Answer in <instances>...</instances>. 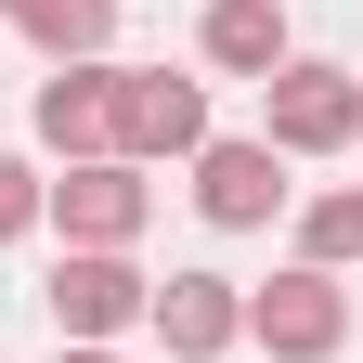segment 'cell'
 Segmentation results:
<instances>
[{
    "label": "cell",
    "mask_w": 363,
    "mask_h": 363,
    "mask_svg": "<svg viewBox=\"0 0 363 363\" xmlns=\"http://www.w3.org/2000/svg\"><path fill=\"white\" fill-rule=\"evenodd\" d=\"M39 298H52V337H91V350H104V337H130V325H143L156 272L130 259V247H65Z\"/></svg>",
    "instance_id": "cell-6"
},
{
    "label": "cell",
    "mask_w": 363,
    "mask_h": 363,
    "mask_svg": "<svg viewBox=\"0 0 363 363\" xmlns=\"http://www.w3.org/2000/svg\"><path fill=\"white\" fill-rule=\"evenodd\" d=\"M208 143V78H169V65H117V104H104V156L130 169H169Z\"/></svg>",
    "instance_id": "cell-3"
},
{
    "label": "cell",
    "mask_w": 363,
    "mask_h": 363,
    "mask_svg": "<svg viewBox=\"0 0 363 363\" xmlns=\"http://www.w3.org/2000/svg\"><path fill=\"white\" fill-rule=\"evenodd\" d=\"M52 363H117V350H91V337H52Z\"/></svg>",
    "instance_id": "cell-13"
},
{
    "label": "cell",
    "mask_w": 363,
    "mask_h": 363,
    "mask_svg": "<svg viewBox=\"0 0 363 363\" xmlns=\"http://www.w3.org/2000/svg\"><path fill=\"white\" fill-rule=\"evenodd\" d=\"M13 26H26L52 65H104V39H117V0H26Z\"/></svg>",
    "instance_id": "cell-10"
},
{
    "label": "cell",
    "mask_w": 363,
    "mask_h": 363,
    "mask_svg": "<svg viewBox=\"0 0 363 363\" xmlns=\"http://www.w3.org/2000/svg\"><path fill=\"white\" fill-rule=\"evenodd\" d=\"M13 13H26V0H0V26H13Z\"/></svg>",
    "instance_id": "cell-14"
},
{
    "label": "cell",
    "mask_w": 363,
    "mask_h": 363,
    "mask_svg": "<svg viewBox=\"0 0 363 363\" xmlns=\"http://www.w3.org/2000/svg\"><path fill=\"white\" fill-rule=\"evenodd\" d=\"M259 143L272 156H350L363 143V78L325 65V52H286L259 78Z\"/></svg>",
    "instance_id": "cell-1"
},
{
    "label": "cell",
    "mask_w": 363,
    "mask_h": 363,
    "mask_svg": "<svg viewBox=\"0 0 363 363\" xmlns=\"http://www.w3.org/2000/svg\"><path fill=\"white\" fill-rule=\"evenodd\" d=\"M182 169H195V220H208V234H259V220H286V208H298L286 156H272L259 130H208Z\"/></svg>",
    "instance_id": "cell-2"
},
{
    "label": "cell",
    "mask_w": 363,
    "mask_h": 363,
    "mask_svg": "<svg viewBox=\"0 0 363 363\" xmlns=\"http://www.w3.org/2000/svg\"><path fill=\"white\" fill-rule=\"evenodd\" d=\"M39 220H65V247H143V220H156V182L130 169V156H78L39 182Z\"/></svg>",
    "instance_id": "cell-5"
},
{
    "label": "cell",
    "mask_w": 363,
    "mask_h": 363,
    "mask_svg": "<svg viewBox=\"0 0 363 363\" xmlns=\"http://www.w3.org/2000/svg\"><path fill=\"white\" fill-rule=\"evenodd\" d=\"M298 39H286V0H208L195 13V65L208 78H272Z\"/></svg>",
    "instance_id": "cell-9"
},
{
    "label": "cell",
    "mask_w": 363,
    "mask_h": 363,
    "mask_svg": "<svg viewBox=\"0 0 363 363\" xmlns=\"http://www.w3.org/2000/svg\"><path fill=\"white\" fill-rule=\"evenodd\" d=\"M143 325H156L169 363H220V350H247V286L234 272H169L143 298Z\"/></svg>",
    "instance_id": "cell-7"
},
{
    "label": "cell",
    "mask_w": 363,
    "mask_h": 363,
    "mask_svg": "<svg viewBox=\"0 0 363 363\" xmlns=\"http://www.w3.org/2000/svg\"><path fill=\"white\" fill-rule=\"evenodd\" d=\"M104 104H117V65H52V78H39V104H26L39 156H52V169L104 156Z\"/></svg>",
    "instance_id": "cell-8"
},
{
    "label": "cell",
    "mask_w": 363,
    "mask_h": 363,
    "mask_svg": "<svg viewBox=\"0 0 363 363\" xmlns=\"http://www.w3.org/2000/svg\"><path fill=\"white\" fill-rule=\"evenodd\" d=\"M298 259H311V272H350V259H363V182L298 195Z\"/></svg>",
    "instance_id": "cell-11"
},
{
    "label": "cell",
    "mask_w": 363,
    "mask_h": 363,
    "mask_svg": "<svg viewBox=\"0 0 363 363\" xmlns=\"http://www.w3.org/2000/svg\"><path fill=\"white\" fill-rule=\"evenodd\" d=\"M247 350H272V363H337L350 350V286L311 272V259H286L272 286H247Z\"/></svg>",
    "instance_id": "cell-4"
},
{
    "label": "cell",
    "mask_w": 363,
    "mask_h": 363,
    "mask_svg": "<svg viewBox=\"0 0 363 363\" xmlns=\"http://www.w3.org/2000/svg\"><path fill=\"white\" fill-rule=\"evenodd\" d=\"M26 234H39V169L0 156V247H26Z\"/></svg>",
    "instance_id": "cell-12"
}]
</instances>
